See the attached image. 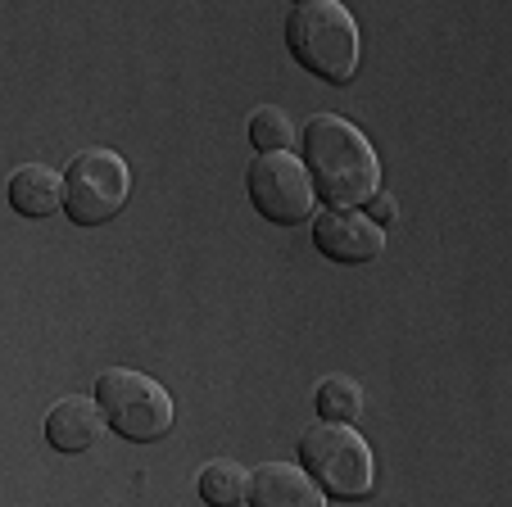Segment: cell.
I'll return each instance as SVG.
<instances>
[{"mask_svg": "<svg viewBox=\"0 0 512 507\" xmlns=\"http://www.w3.org/2000/svg\"><path fill=\"white\" fill-rule=\"evenodd\" d=\"M313 408H318L322 421H331V426H354L358 412L368 408V399H363V385L349 381V376H327V381L318 385V394H313Z\"/></svg>", "mask_w": 512, "mask_h": 507, "instance_id": "12", "label": "cell"}, {"mask_svg": "<svg viewBox=\"0 0 512 507\" xmlns=\"http://www.w3.org/2000/svg\"><path fill=\"white\" fill-rule=\"evenodd\" d=\"M286 50L309 77L349 87L358 73L363 41H358L354 14L340 0H304L286 14Z\"/></svg>", "mask_w": 512, "mask_h": 507, "instance_id": "2", "label": "cell"}, {"mask_svg": "<svg viewBox=\"0 0 512 507\" xmlns=\"http://www.w3.org/2000/svg\"><path fill=\"white\" fill-rule=\"evenodd\" d=\"M245 191L250 204L259 209L263 222L272 227H295V222H313V195L309 173L295 154H254V163L245 168Z\"/></svg>", "mask_w": 512, "mask_h": 507, "instance_id": "6", "label": "cell"}, {"mask_svg": "<svg viewBox=\"0 0 512 507\" xmlns=\"http://www.w3.org/2000/svg\"><path fill=\"white\" fill-rule=\"evenodd\" d=\"M250 507H327V494L295 462H263L250 471Z\"/></svg>", "mask_w": 512, "mask_h": 507, "instance_id": "8", "label": "cell"}, {"mask_svg": "<svg viewBox=\"0 0 512 507\" xmlns=\"http://www.w3.org/2000/svg\"><path fill=\"white\" fill-rule=\"evenodd\" d=\"M96 408L105 417V426L118 440L132 444H155L173 431L177 408L173 394L155 381V376L136 372V367H109L96 381Z\"/></svg>", "mask_w": 512, "mask_h": 507, "instance_id": "4", "label": "cell"}, {"mask_svg": "<svg viewBox=\"0 0 512 507\" xmlns=\"http://www.w3.org/2000/svg\"><path fill=\"white\" fill-rule=\"evenodd\" d=\"M313 245H318L322 259L358 268V263L381 259L386 231L377 222H368V213H358V209H322L313 218Z\"/></svg>", "mask_w": 512, "mask_h": 507, "instance_id": "7", "label": "cell"}, {"mask_svg": "<svg viewBox=\"0 0 512 507\" xmlns=\"http://www.w3.org/2000/svg\"><path fill=\"white\" fill-rule=\"evenodd\" d=\"M5 191H10V209L32 222L64 209V177H59L55 168H46V163H23V168H14Z\"/></svg>", "mask_w": 512, "mask_h": 507, "instance_id": "10", "label": "cell"}, {"mask_svg": "<svg viewBox=\"0 0 512 507\" xmlns=\"http://www.w3.org/2000/svg\"><path fill=\"white\" fill-rule=\"evenodd\" d=\"M395 213H399V204H395V195H386V191H377L368 200V222H377L381 231H386V222H395Z\"/></svg>", "mask_w": 512, "mask_h": 507, "instance_id": "14", "label": "cell"}, {"mask_svg": "<svg viewBox=\"0 0 512 507\" xmlns=\"http://www.w3.org/2000/svg\"><path fill=\"white\" fill-rule=\"evenodd\" d=\"M300 471L340 503H358L377 489V458L354 426H331V421L309 426L300 440Z\"/></svg>", "mask_w": 512, "mask_h": 507, "instance_id": "3", "label": "cell"}, {"mask_svg": "<svg viewBox=\"0 0 512 507\" xmlns=\"http://www.w3.org/2000/svg\"><path fill=\"white\" fill-rule=\"evenodd\" d=\"M304 173L327 209H358L381 191V159L372 141L340 114H318L304 123Z\"/></svg>", "mask_w": 512, "mask_h": 507, "instance_id": "1", "label": "cell"}, {"mask_svg": "<svg viewBox=\"0 0 512 507\" xmlns=\"http://www.w3.org/2000/svg\"><path fill=\"white\" fill-rule=\"evenodd\" d=\"M132 195V168L123 163V154L105 150H82L78 159L64 168V213L78 227H105L127 209Z\"/></svg>", "mask_w": 512, "mask_h": 507, "instance_id": "5", "label": "cell"}, {"mask_svg": "<svg viewBox=\"0 0 512 507\" xmlns=\"http://www.w3.org/2000/svg\"><path fill=\"white\" fill-rule=\"evenodd\" d=\"M100 431H105V417L96 399H82V394H68L46 412V440L59 453H87L100 440Z\"/></svg>", "mask_w": 512, "mask_h": 507, "instance_id": "9", "label": "cell"}, {"mask_svg": "<svg viewBox=\"0 0 512 507\" xmlns=\"http://www.w3.org/2000/svg\"><path fill=\"white\" fill-rule=\"evenodd\" d=\"M250 145L259 154H290L295 145V123H290L286 109L277 105H259L250 114Z\"/></svg>", "mask_w": 512, "mask_h": 507, "instance_id": "13", "label": "cell"}, {"mask_svg": "<svg viewBox=\"0 0 512 507\" xmlns=\"http://www.w3.org/2000/svg\"><path fill=\"white\" fill-rule=\"evenodd\" d=\"M250 494V471L236 458H213L200 467V498L209 507H236Z\"/></svg>", "mask_w": 512, "mask_h": 507, "instance_id": "11", "label": "cell"}]
</instances>
